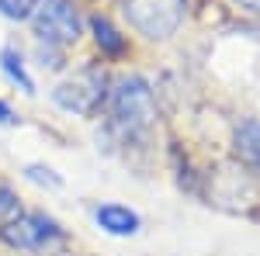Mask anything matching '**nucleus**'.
Instances as JSON below:
<instances>
[{
  "instance_id": "nucleus-1",
  "label": "nucleus",
  "mask_w": 260,
  "mask_h": 256,
  "mask_svg": "<svg viewBox=\"0 0 260 256\" xmlns=\"http://www.w3.org/2000/svg\"><path fill=\"white\" fill-rule=\"evenodd\" d=\"M108 125L121 142H146L156 125V97L142 77H121L108 94Z\"/></svg>"
},
{
  "instance_id": "nucleus-2",
  "label": "nucleus",
  "mask_w": 260,
  "mask_h": 256,
  "mask_svg": "<svg viewBox=\"0 0 260 256\" xmlns=\"http://www.w3.org/2000/svg\"><path fill=\"white\" fill-rule=\"evenodd\" d=\"M0 242L28 256H52L66 246V229L42 211H21L0 229Z\"/></svg>"
},
{
  "instance_id": "nucleus-3",
  "label": "nucleus",
  "mask_w": 260,
  "mask_h": 256,
  "mask_svg": "<svg viewBox=\"0 0 260 256\" xmlns=\"http://www.w3.org/2000/svg\"><path fill=\"white\" fill-rule=\"evenodd\" d=\"M28 24L35 39L49 49H70L83 35V18L73 0H31Z\"/></svg>"
},
{
  "instance_id": "nucleus-4",
  "label": "nucleus",
  "mask_w": 260,
  "mask_h": 256,
  "mask_svg": "<svg viewBox=\"0 0 260 256\" xmlns=\"http://www.w3.org/2000/svg\"><path fill=\"white\" fill-rule=\"evenodd\" d=\"M108 94H111L108 73L101 69L98 62H90V66H80L77 73H70V77L62 80L59 87L52 90V100L66 115L90 118V115H98L101 107L108 104Z\"/></svg>"
},
{
  "instance_id": "nucleus-5",
  "label": "nucleus",
  "mask_w": 260,
  "mask_h": 256,
  "mask_svg": "<svg viewBox=\"0 0 260 256\" xmlns=\"http://www.w3.org/2000/svg\"><path fill=\"white\" fill-rule=\"evenodd\" d=\"M121 14L149 42H163L177 35L187 14V0H121Z\"/></svg>"
},
{
  "instance_id": "nucleus-6",
  "label": "nucleus",
  "mask_w": 260,
  "mask_h": 256,
  "mask_svg": "<svg viewBox=\"0 0 260 256\" xmlns=\"http://www.w3.org/2000/svg\"><path fill=\"white\" fill-rule=\"evenodd\" d=\"M94 222L101 225V232H108V236L115 239H125V236H136L142 229V218L139 211H132V208H125V204H101L98 211H94Z\"/></svg>"
},
{
  "instance_id": "nucleus-7",
  "label": "nucleus",
  "mask_w": 260,
  "mask_h": 256,
  "mask_svg": "<svg viewBox=\"0 0 260 256\" xmlns=\"http://www.w3.org/2000/svg\"><path fill=\"white\" fill-rule=\"evenodd\" d=\"M233 149H236V156H240L250 170L260 173V118H246V121L236 125V132H233Z\"/></svg>"
},
{
  "instance_id": "nucleus-8",
  "label": "nucleus",
  "mask_w": 260,
  "mask_h": 256,
  "mask_svg": "<svg viewBox=\"0 0 260 256\" xmlns=\"http://www.w3.org/2000/svg\"><path fill=\"white\" fill-rule=\"evenodd\" d=\"M90 31H94V42H98L101 56H121V52L128 49L125 35H121L104 14H94V18H90Z\"/></svg>"
},
{
  "instance_id": "nucleus-9",
  "label": "nucleus",
  "mask_w": 260,
  "mask_h": 256,
  "mask_svg": "<svg viewBox=\"0 0 260 256\" xmlns=\"http://www.w3.org/2000/svg\"><path fill=\"white\" fill-rule=\"evenodd\" d=\"M0 69H4V77L11 80V83H18L24 94H35V80L28 77L24 59H21V52L14 45H4V49H0Z\"/></svg>"
},
{
  "instance_id": "nucleus-10",
  "label": "nucleus",
  "mask_w": 260,
  "mask_h": 256,
  "mask_svg": "<svg viewBox=\"0 0 260 256\" xmlns=\"http://www.w3.org/2000/svg\"><path fill=\"white\" fill-rule=\"evenodd\" d=\"M21 215V197L7 187V184H0V229L11 222V218Z\"/></svg>"
},
{
  "instance_id": "nucleus-11",
  "label": "nucleus",
  "mask_w": 260,
  "mask_h": 256,
  "mask_svg": "<svg viewBox=\"0 0 260 256\" xmlns=\"http://www.w3.org/2000/svg\"><path fill=\"white\" fill-rule=\"evenodd\" d=\"M31 0H0V14L4 18H28Z\"/></svg>"
},
{
  "instance_id": "nucleus-12",
  "label": "nucleus",
  "mask_w": 260,
  "mask_h": 256,
  "mask_svg": "<svg viewBox=\"0 0 260 256\" xmlns=\"http://www.w3.org/2000/svg\"><path fill=\"white\" fill-rule=\"evenodd\" d=\"M28 180H35V184H49V187H59V184H62L49 166H28Z\"/></svg>"
},
{
  "instance_id": "nucleus-13",
  "label": "nucleus",
  "mask_w": 260,
  "mask_h": 256,
  "mask_svg": "<svg viewBox=\"0 0 260 256\" xmlns=\"http://www.w3.org/2000/svg\"><path fill=\"white\" fill-rule=\"evenodd\" d=\"M14 111H11V104H7V100H0V125H14Z\"/></svg>"
},
{
  "instance_id": "nucleus-14",
  "label": "nucleus",
  "mask_w": 260,
  "mask_h": 256,
  "mask_svg": "<svg viewBox=\"0 0 260 256\" xmlns=\"http://www.w3.org/2000/svg\"><path fill=\"white\" fill-rule=\"evenodd\" d=\"M233 4H240V7H246V11L260 14V0H233Z\"/></svg>"
}]
</instances>
